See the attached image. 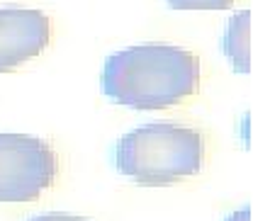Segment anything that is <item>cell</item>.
I'll return each mask as SVG.
<instances>
[{"mask_svg":"<svg viewBox=\"0 0 253 221\" xmlns=\"http://www.w3.org/2000/svg\"><path fill=\"white\" fill-rule=\"evenodd\" d=\"M249 209H241V212H236V214H231V217H226L224 221H249Z\"/></svg>","mask_w":253,"mask_h":221,"instance_id":"8","label":"cell"},{"mask_svg":"<svg viewBox=\"0 0 253 221\" xmlns=\"http://www.w3.org/2000/svg\"><path fill=\"white\" fill-rule=\"evenodd\" d=\"M27 221H93L85 219V217H76V214H63V212H49V214H39V217H32Z\"/></svg>","mask_w":253,"mask_h":221,"instance_id":"7","label":"cell"},{"mask_svg":"<svg viewBox=\"0 0 253 221\" xmlns=\"http://www.w3.org/2000/svg\"><path fill=\"white\" fill-rule=\"evenodd\" d=\"M51 39V22L34 7H0V73L37 59Z\"/></svg>","mask_w":253,"mask_h":221,"instance_id":"4","label":"cell"},{"mask_svg":"<svg viewBox=\"0 0 253 221\" xmlns=\"http://www.w3.org/2000/svg\"><path fill=\"white\" fill-rule=\"evenodd\" d=\"M54 148L30 134H0V202H32L54 185Z\"/></svg>","mask_w":253,"mask_h":221,"instance_id":"3","label":"cell"},{"mask_svg":"<svg viewBox=\"0 0 253 221\" xmlns=\"http://www.w3.org/2000/svg\"><path fill=\"white\" fill-rule=\"evenodd\" d=\"M175 10H224L231 7L236 0H166Z\"/></svg>","mask_w":253,"mask_h":221,"instance_id":"6","label":"cell"},{"mask_svg":"<svg viewBox=\"0 0 253 221\" xmlns=\"http://www.w3.org/2000/svg\"><path fill=\"white\" fill-rule=\"evenodd\" d=\"M100 90L129 110H168L200 90V59L175 44H136L105 59Z\"/></svg>","mask_w":253,"mask_h":221,"instance_id":"1","label":"cell"},{"mask_svg":"<svg viewBox=\"0 0 253 221\" xmlns=\"http://www.w3.org/2000/svg\"><path fill=\"white\" fill-rule=\"evenodd\" d=\"M251 12L241 10L234 15L226 25V32L221 37V51L229 59L231 68L239 73H249V37H251Z\"/></svg>","mask_w":253,"mask_h":221,"instance_id":"5","label":"cell"},{"mask_svg":"<svg viewBox=\"0 0 253 221\" xmlns=\"http://www.w3.org/2000/svg\"><path fill=\"white\" fill-rule=\"evenodd\" d=\"M205 136L178 122H151L126 131L115 146L120 175L144 187H168L202 170Z\"/></svg>","mask_w":253,"mask_h":221,"instance_id":"2","label":"cell"}]
</instances>
